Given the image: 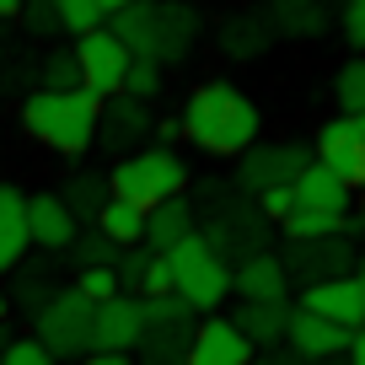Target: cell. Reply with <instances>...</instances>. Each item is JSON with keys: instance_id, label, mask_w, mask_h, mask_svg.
<instances>
[{"instance_id": "11", "label": "cell", "mask_w": 365, "mask_h": 365, "mask_svg": "<svg viewBox=\"0 0 365 365\" xmlns=\"http://www.w3.org/2000/svg\"><path fill=\"white\" fill-rule=\"evenodd\" d=\"M285 274H290V285H317V279H333V274H354V247H349V237H344V231H333V237L290 242Z\"/></svg>"}, {"instance_id": "4", "label": "cell", "mask_w": 365, "mask_h": 365, "mask_svg": "<svg viewBox=\"0 0 365 365\" xmlns=\"http://www.w3.org/2000/svg\"><path fill=\"white\" fill-rule=\"evenodd\" d=\"M167 269H172V296H182L194 312H215L231 296V263L199 231L167 247Z\"/></svg>"}, {"instance_id": "21", "label": "cell", "mask_w": 365, "mask_h": 365, "mask_svg": "<svg viewBox=\"0 0 365 365\" xmlns=\"http://www.w3.org/2000/svg\"><path fill=\"white\" fill-rule=\"evenodd\" d=\"M27 242V194H16L11 182H0V274H11L22 263Z\"/></svg>"}, {"instance_id": "6", "label": "cell", "mask_w": 365, "mask_h": 365, "mask_svg": "<svg viewBox=\"0 0 365 365\" xmlns=\"http://www.w3.org/2000/svg\"><path fill=\"white\" fill-rule=\"evenodd\" d=\"M129 48H124V38L113 33V27H91V33H81L76 38V65H81V86L91 91V97H118L124 91V70H129Z\"/></svg>"}, {"instance_id": "10", "label": "cell", "mask_w": 365, "mask_h": 365, "mask_svg": "<svg viewBox=\"0 0 365 365\" xmlns=\"http://www.w3.org/2000/svg\"><path fill=\"white\" fill-rule=\"evenodd\" d=\"M252 344L242 339V328L220 312H205V322H194L188 333V349H182V365H252Z\"/></svg>"}, {"instance_id": "15", "label": "cell", "mask_w": 365, "mask_h": 365, "mask_svg": "<svg viewBox=\"0 0 365 365\" xmlns=\"http://www.w3.org/2000/svg\"><path fill=\"white\" fill-rule=\"evenodd\" d=\"M150 129H156V124H150L145 103L118 91V97H108V103H103V113H97V145H103V150H124V156H129Z\"/></svg>"}, {"instance_id": "32", "label": "cell", "mask_w": 365, "mask_h": 365, "mask_svg": "<svg viewBox=\"0 0 365 365\" xmlns=\"http://www.w3.org/2000/svg\"><path fill=\"white\" fill-rule=\"evenodd\" d=\"M156 91H161V65H150V59H129V70H124V97L150 103Z\"/></svg>"}, {"instance_id": "23", "label": "cell", "mask_w": 365, "mask_h": 365, "mask_svg": "<svg viewBox=\"0 0 365 365\" xmlns=\"http://www.w3.org/2000/svg\"><path fill=\"white\" fill-rule=\"evenodd\" d=\"M269 43H274V27H269L263 11H242V16H231V22L220 27V48H226L231 59H258Z\"/></svg>"}, {"instance_id": "44", "label": "cell", "mask_w": 365, "mask_h": 365, "mask_svg": "<svg viewBox=\"0 0 365 365\" xmlns=\"http://www.w3.org/2000/svg\"><path fill=\"white\" fill-rule=\"evenodd\" d=\"M354 226H360V231H365V188H360V215H354Z\"/></svg>"}, {"instance_id": "2", "label": "cell", "mask_w": 365, "mask_h": 365, "mask_svg": "<svg viewBox=\"0 0 365 365\" xmlns=\"http://www.w3.org/2000/svg\"><path fill=\"white\" fill-rule=\"evenodd\" d=\"M97 113H103V97H91L86 86H70V91L38 86L22 103V129L59 156H81V150L97 145Z\"/></svg>"}, {"instance_id": "35", "label": "cell", "mask_w": 365, "mask_h": 365, "mask_svg": "<svg viewBox=\"0 0 365 365\" xmlns=\"http://www.w3.org/2000/svg\"><path fill=\"white\" fill-rule=\"evenodd\" d=\"M22 22H27V33H38V38H54V33H59L54 0H22Z\"/></svg>"}, {"instance_id": "12", "label": "cell", "mask_w": 365, "mask_h": 365, "mask_svg": "<svg viewBox=\"0 0 365 365\" xmlns=\"http://www.w3.org/2000/svg\"><path fill=\"white\" fill-rule=\"evenodd\" d=\"M199 33H205V22H199V11L188 6V0H156L150 59H156L161 70H167V65H182V59H188V48L199 43Z\"/></svg>"}, {"instance_id": "29", "label": "cell", "mask_w": 365, "mask_h": 365, "mask_svg": "<svg viewBox=\"0 0 365 365\" xmlns=\"http://www.w3.org/2000/svg\"><path fill=\"white\" fill-rule=\"evenodd\" d=\"M333 97H339V113H365V54L333 76Z\"/></svg>"}, {"instance_id": "20", "label": "cell", "mask_w": 365, "mask_h": 365, "mask_svg": "<svg viewBox=\"0 0 365 365\" xmlns=\"http://www.w3.org/2000/svg\"><path fill=\"white\" fill-rule=\"evenodd\" d=\"M242 339L252 349H274V344H285V322H290V301H242L237 317Z\"/></svg>"}, {"instance_id": "19", "label": "cell", "mask_w": 365, "mask_h": 365, "mask_svg": "<svg viewBox=\"0 0 365 365\" xmlns=\"http://www.w3.org/2000/svg\"><path fill=\"white\" fill-rule=\"evenodd\" d=\"M290 194H296V205H307V210H328V215H349V199H354V188H344L339 178H333L328 167H322L317 156L307 161V172H301L296 182H290Z\"/></svg>"}, {"instance_id": "30", "label": "cell", "mask_w": 365, "mask_h": 365, "mask_svg": "<svg viewBox=\"0 0 365 365\" xmlns=\"http://www.w3.org/2000/svg\"><path fill=\"white\" fill-rule=\"evenodd\" d=\"M70 258H76V269H91V263H113L118 247L103 237V231L91 226V231H76V242H70Z\"/></svg>"}, {"instance_id": "26", "label": "cell", "mask_w": 365, "mask_h": 365, "mask_svg": "<svg viewBox=\"0 0 365 365\" xmlns=\"http://www.w3.org/2000/svg\"><path fill=\"white\" fill-rule=\"evenodd\" d=\"M354 220L349 215H328V210H307L296 205L285 220H279V231H285L290 242H312V237H333V231H349Z\"/></svg>"}, {"instance_id": "18", "label": "cell", "mask_w": 365, "mask_h": 365, "mask_svg": "<svg viewBox=\"0 0 365 365\" xmlns=\"http://www.w3.org/2000/svg\"><path fill=\"white\" fill-rule=\"evenodd\" d=\"M194 231H199V210L188 205V194H172V199H161V205L145 210V242L156 252L178 247V242L194 237Z\"/></svg>"}, {"instance_id": "28", "label": "cell", "mask_w": 365, "mask_h": 365, "mask_svg": "<svg viewBox=\"0 0 365 365\" xmlns=\"http://www.w3.org/2000/svg\"><path fill=\"white\" fill-rule=\"evenodd\" d=\"M54 16H59V33H70V38H81V33L108 22V11L97 0H54Z\"/></svg>"}, {"instance_id": "33", "label": "cell", "mask_w": 365, "mask_h": 365, "mask_svg": "<svg viewBox=\"0 0 365 365\" xmlns=\"http://www.w3.org/2000/svg\"><path fill=\"white\" fill-rule=\"evenodd\" d=\"M0 365H59V360H54V354H48L38 339H6Z\"/></svg>"}, {"instance_id": "8", "label": "cell", "mask_w": 365, "mask_h": 365, "mask_svg": "<svg viewBox=\"0 0 365 365\" xmlns=\"http://www.w3.org/2000/svg\"><path fill=\"white\" fill-rule=\"evenodd\" d=\"M312 156H317L344 188H354V194L365 188V135H360V124H354V113L328 118V124L312 135Z\"/></svg>"}, {"instance_id": "37", "label": "cell", "mask_w": 365, "mask_h": 365, "mask_svg": "<svg viewBox=\"0 0 365 365\" xmlns=\"http://www.w3.org/2000/svg\"><path fill=\"white\" fill-rule=\"evenodd\" d=\"M172 290V269H167V252H156L145 269V285H140V296H167Z\"/></svg>"}, {"instance_id": "5", "label": "cell", "mask_w": 365, "mask_h": 365, "mask_svg": "<svg viewBox=\"0 0 365 365\" xmlns=\"http://www.w3.org/2000/svg\"><path fill=\"white\" fill-rule=\"evenodd\" d=\"M33 339L43 344L54 360H76V354H86L91 349V301L81 296L76 285L54 290V296L33 312Z\"/></svg>"}, {"instance_id": "38", "label": "cell", "mask_w": 365, "mask_h": 365, "mask_svg": "<svg viewBox=\"0 0 365 365\" xmlns=\"http://www.w3.org/2000/svg\"><path fill=\"white\" fill-rule=\"evenodd\" d=\"M86 365H135V354H118V349H86Z\"/></svg>"}, {"instance_id": "9", "label": "cell", "mask_w": 365, "mask_h": 365, "mask_svg": "<svg viewBox=\"0 0 365 365\" xmlns=\"http://www.w3.org/2000/svg\"><path fill=\"white\" fill-rule=\"evenodd\" d=\"M140 339H145V301L129 296V290H118V296L97 301L91 307V349H140Z\"/></svg>"}, {"instance_id": "45", "label": "cell", "mask_w": 365, "mask_h": 365, "mask_svg": "<svg viewBox=\"0 0 365 365\" xmlns=\"http://www.w3.org/2000/svg\"><path fill=\"white\" fill-rule=\"evenodd\" d=\"M6 312H11V296H6V290H0V322H6Z\"/></svg>"}, {"instance_id": "42", "label": "cell", "mask_w": 365, "mask_h": 365, "mask_svg": "<svg viewBox=\"0 0 365 365\" xmlns=\"http://www.w3.org/2000/svg\"><path fill=\"white\" fill-rule=\"evenodd\" d=\"M97 6H103V11H108V16H113V11H118V6H129V0H97Z\"/></svg>"}, {"instance_id": "25", "label": "cell", "mask_w": 365, "mask_h": 365, "mask_svg": "<svg viewBox=\"0 0 365 365\" xmlns=\"http://www.w3.org/2000/svg\"><path fill=\"white\" fill-rule=\"evenodd\" d=\"M59 199H65V210L76 220H97V210L108 205V172H81V178H70Z\"/></svg>"}, {"instance_id": "24", "label": "cell", "mask_w": 365, "mask_h": 365, "mask_svg": "<svg viewBox=\"0 0 365 365\" xmlns=\"http://www.w3.org/2000/svg\"><path fill=\"white\" fill-rule=\"evenodd\" d=\"M91 226L103 231L113 247H135V242H145V210L129 205V199H113V194H108V205L97 210V220H91Z\"/></svg>"}, {"instance_id": "36", "label": "cell", "mask_w": 365, "mask_h": 365, "mask_svg": "<svg viewBox=\"0 0 365 365\" xmlns=\"http://www.w3.org/2000/svg\"><path fill=\"white\" fill-rule=\"evenodd\" d=\"M339 33L349 38V48H365V0H344L339 6Z\"/></svg>"}, {"instance_id": "34", "label": "cell", "mask_w": 365, "mask_h": 365, "mask_svg": "<svg viewBox=\"0 0 365 365\" xmlns=\"http://www.w3.org/2000/svg\"><path fill=\"white\" fill-rule=\"evenodd\" d=\"M290 210H296V194H290V182L258 188V215H263V220H274V226H279V220H285Z\"/></svg>"}, {"instance_id": "31", "label": "cell", "mask_w": 365, "mask_h": 365, "mask_svg": "<svg viewBox=\"0 0 365 365\" xmlns=\"http://www.w3.org/2000/svg\"><path fill=\"white\" fill-rule=\"evenodd\" d=\"M76 290L97 307V301H108V296H118V274H113V263H91V269H81L76 274Z\"/></svg>"}, {"instance_id": "43", "label": "cell", "mask_w": 365, "mask_h": 365, "mask_svg": "<svg viewBox=\"0 0 365 365\" xmlns=\"http://www.w3.org/2000/svg\"><path fill=\"white\" fill-rule=\"evenodd\" d=\"M354 279H360V290H365V258H354Z\"/></svg>"}, {"instance_id": "17", "label": "cell", "mask_w": 365, "mask_h": 365, "mask_svg": "<svg viewBox=\"0 0 365 365\" xmlns=\"http://www.w3.org/2000/svg\"><path fill=\"white\" fill-rule=\"evenodd\" d=\"M76 231H81V220L65 210L59 194H33V199H27V242H33V247L59 252V247L76 242Z\"/></svg>"}, {"instance_id": "27", "label": "cell", "mask_w": 365, "mask_h": 365, "mask_svg": "<svg viewBox=\"0 0 365 365\" xmlns=\"http://www.w3.org/2000/svg\"><path fill=\"white\" fill-rule=\"evenodd\" d=\"M38 81H43L48 91H70V86H81L76 43H65V48H48V54H43V65H38Z\"/></svg>"}, {"instance_id": "22", "label": "cell", "mask_w": 365, "mask_h": 365, "mask_svg": "<svg viewBox=\"0 0 365 365\" xmlns=\"http://www.w3.org/2000/svg\"><path fill=\"white\" fill-rule=\"evenodd\" d=\"M269 27L285 38H317L328 27V6L322 0H269Z\"/></svg>"}, {"instance_id": "1", "label": "cell", "mask_w": 365, "mask_h": 365, "mask_svg": "<svg viewBox=\"0 0 365 365\" xmlns=\"http://www.w3.org/2000/svg\"><path fill=\"white\" fill-rule=\"evenodd\" d=\"M182 140L199 145L205 156H242L252 140L263 135V113L237 81H205L188 91V103L178 113Z\"/></svg>"}, {"instance_id": "14", "label": "cell", "mask_w": 365, "mask_h": 365, "mask_svg": "<svg viewBox=\"0 0 365 365\" xmlns=\"http://www.w3.org/2000/svg\"><path fill=\"white\" fill-rule=\"evenodd\" d=\"M285 344L301 360H339V354L349 349V328H339V322L317 317V312H307V307H290Z\"/></svg>"}, {"instance_id": "13", "label": "cell", "mask_w": 365, "mask_h": 365, "mask_svg": "<svg viewBox=\"0 0 365 365\" xmlns=\"http://www.w3.org/2000/svg\"><path fill=\"white\" fill-rule=\"evenodd\" d=\"M301 307L349 328V333L365 328V290L354 274H333V279H317V285H301Z\"/></svg>"}, {"instance_id": "46", "label": "cell", "mask_w": 365, "mask_h": 365, "mask_svg": "<svg viewBox=\"0 0 365 365\" xmlns=\"http://www.w3.org/2000/svg\"><path fill=\"white\" fill-rule=\"evenodd\" d=\"M354 124H360V135H365V113H354Z\"/></svg>"}, {"instance_id": "3", "label": "cell", "mask_w": 365, "mask_h": 365, "mask_svg": "<svg viewBox=\"0 0 365 365\" xmlns=\"http://www.w3.org/2000/svg\"><path fill=\"white\" fill-rule=\"evenodd\" d=\"M108 194L129 199V205L150 210L172 194H188V167L172 145H150V150H129L118 156V167L108 172Z\"/></svg>"}, {"instance_id": "41", "label": "cell", "mask_w": 365, "mask_h": 365, "mask_svg": "<svg viewBox=\"0 0 365 365\" xmlns=\"http://www.w3.org/2000/svg\"><path fill=\"white\" fill-rule=\"evenodd\" d=\"M11 16H22V0H0V22H11Z\"/></svg>"}, {"instance_id": "40", "label": "cell", "mask_w": 365, "mask_h": 365, "mask_svg": "<svg viewBox=\"0 0 365 365\" xmlns=\"http://www.w3.org/2000/svg\"><path fill=\"white\" fill-rule=\"evenodd\" d=\"M344 354H349V365H365V328L349 333V349H344Z\"/></svg>"}, {"instance_id": "16", "label": "cell", "mask_w": 365, "mask_h": 365, "mask_svg": "<svg viewBox=\"0 0 365 365\" xmlns=\"http://www.w3.org/2000/svg\"><path fill=\"white\" fill-rule=\"evenodd\" d=\"M231 290L242 301H285L290 296V274L279 252H247V258L231 269Z\"/></svg>"}, {"instance_id": "7", "label": "cell", "mask_w": 365, "mask_h": 365, "mask_svg": "<svg viewBox=\"0 0 365 365\" xmlns=\"http://www.w3.org/2000/svg\"><path fill=\"white\" fill-rule=\"evenodd\" d=\"M312 150L301 140H252L242 150V167H237V188L258 194V188H274V182H296L307 172Z\"/></svg>"}, {"instance_id": "39", "label": "cell", "mask_w": 365, "mask_h": 365, "mask_svg": "<svg viewBox=\"0 0 365 365\" xmlns=\"http://www.w3.org/2000/svg\"><path fill=\"white\" fill-rule=\"evenodd\" d=\"M150 135H156L161 145H172V140H182V124H178V118H161V124L150 129Z\"/></svg>"}]
</instances>
